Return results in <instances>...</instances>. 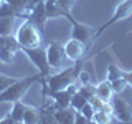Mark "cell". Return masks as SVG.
Wrapping results in <instances>:
<instances>
[{
    "label": "cell",
    "mask_w": 132,
    "mask_h": 124,
    "mask_svg": "<svg viewBox=\"0 0 132 124\" xmlns=\"http://www.w3.org/2000/svg\"><path fill=\"white\" fill-rule=\"evenodd\" d=\"M46 56L51 69H61L66 65V60H68L64 45H61L60 41H50L46 47Z\"/></svg>",
    "instance_id": "obj_5"
},
{
    "label": "cell",
    "mask_w": 132,
    "mask_h": 124,
    "mask_svg": "<svg viewBox=\"0 0 132 124\" xmlns=\"http://www.w3.org/2000/svg\"><path fill=\"white\" fill-rule=\"evenodd\" d=\"M79 91L89 99L91 96H94V94H96V86H94L93 83H88V84H79Z\"/></svg>",
    "instance_id": "obj_27"
},
{
    "label": "cell",
    "mask_w": 132,
    "mask_h": 124,
    "mask_svg": "<svg viewBox=\"0 0 132 124\" xmlns=\"http://www.w3.org/2000/svg\"><path fill=\"white\" fill-rule=\"evenodd\" d=\"M64 51H66L68 60L78 61V60H82L84 53L88 51V45L79 41V40H76V38H71L64 43Z\"/></svg>",
    "instance_id": "obj_8"
},
{
    "label": "cell",
    "mask_w": 132,
    "mask_h": 124,
    "mask_svg": "<svg viewBox=\"0 0 132 124\" xmlns=\"http://www.w3.org/2000/svg\"><path fill=\"white\" fill-rule=\"evenodd\" d=\"M121 76H124V69H121L117 65L111 63L107 66V80L109 81H114V80H117V78H121Z\"/></svg>",
    "instance_id": "obj_23"
},
{
    "label": "cell",
    "mask_w": 132,
    "mask_h": 124,
    "mask_svg": "<svg viewBox=\"0 0 132 124\" xmlns=\"http://www.w3.org/2000/svg\"><path fill=\"white\" fill-rule=\"evenodd\" d=\"M50 96L55 99L56 109H58V107H68V106H71L73 94L68 93V89H60V91H55V93H50Z\"/></svg>",
    "instance_id": "obj_13"
},
{
    "label": "cell",
    "mask_w": 132,
    "mask_h": 124,
    "mask_svg": "<svg viewBox=\"0 0 132 124\" xmlns=\"http://www.w3.org/2000/svg\"><path fill=\"white\" fill-rule=\"evenodd\" d=\"M71 25H73V30H71V38H76V40H79V41H82V43H86V45L93 43V41L96 40V38H94L96 32H94L93 28L89 27V25L79 23V22H76V20H73Z\"/></svg>",
    "instance_id": "obj_7"
},
{
    "label": "cell",
    "mask_w": 132,
    "mask_h": 124,
    "mask_svg": "<svg viewBox=\"0 0 132 124\" xmlns=\"http://www.w3.org/2000/svg\"><path fill=\"white\" fill-rule=\"evenodd\" d=\"M8 48V50H20V45L16 41V36L13 35H0V50Z\"/></svg>",
    "instance_id": "obj_18"
},
{
    "label": "cell",
    "mask_w": 132,
    "mask_h": 124,
    "mask_svg": "<svg viewBox=\"0 0 132 124\" xmlns=\"http://www.w3.org/2000/svg\"><path fill=\"white\" fill-rule=\"evenodd\" d=\"M43 80H45V76L40 71L38 74H31V76H27L23 80H16L13 84H10L5 91L0 93V103H12L13 104L15 101H20L35 83H38V81L41 83Z\"/></svg>",
    "instance_id": "obj_2"
},
{
    "label": "cell",
    "mask_w": 132,
    "mask_h": 124,
    "mask_svg": "<svg viewBox=\"0 0 132 124\" xmlns=\"http://www.w3.org/2000/svg\"><path fill=\"white\" fill-rule=\"evenodd\" d=\"M16 41H18L20 48H27V47H40L41 45V36L40 30L31 20H25V22L18 27V30L15 33Z\"/></svg>",
    "instance_id": "obj_3"
},
{
    "label": "cell",
    "mask_w": 132,
    "mask_h": 124,
    "mask_svg": "<svg viewBox=\"0 0 132 124\" xmlns=\"http://www.w3.org/2000/svg\"><path fill=\"white\" fill-rule=\"evenodd\" d=\"M112 83V89H114V93H122L124 89L127 88V84H129V83H127V80L124 76H121V78H117V80H114V81H111Z\"/></svg>",
    "instance_id": "obj_25"
},
{
    "label": "cell",
    "mask_w": 132,
    "mask_h": 124,
    "mask_svg": "<svg viewBox=\"0 0 132 124\" xmlns=\"http://www.w3.org/2000/svg\"><path fill=\"white\" fill-rule=\"evenodd\" d=\"M0 17H16V18H22L20 13L8 2H3L2 5H0Z\"/></svg>",
    "instance_id": "obj_22"
},
{
    "label": "cell",
    "mask_w": 132,
    "mask_h": 124,
    "mask_svg": "<svg viewBox=\"0 0 132 124\" xmlns=\"http://www.w3.org/2000/svg\"><path fill=\"white\" fill-rule=\"evenodd\" d=\"M25 53V56L31 61L33 65L38 68V71L43 74L45 78L51 74V66L48 63V56H46V48L40 47H27V48H20Z\"/></svg>",
    "instance_id": "obj_4"
},
{
    "label": "cell",
    "mask_w": 132,
    "mask_h": 124,
    "mask_svg": "<svg viewBox=\"0 0 132 124\" xmlns=\"http://www.w3.org/2000/svg\"><path fill=\"white\" fill-rule=\"evenodd\" d=\"M16 17H0V35H12Z\"/></svg>",
    "instance_id": "obj_19"
},
{
    "label": "cell",
    "mask_w": 132,
    "mask_h": 124,
    "mask_svg": "<svg viewBox=\"0 0 132 124\" xmlns=\"http://www.w3.org/2000/svg\"><path fill=\"white\" fill-rule=\"evenodd\" d=\"M88 101H89V99L86 98L84 94L81 93V91H78V93H76V94H73V98H71V106H73L76 111H81V107L84 106Z\"/></svg>",
    "instance_id": "obj_20"
},
{
    "label": "cell",
    "mask_w": 132,
    "mask_h": 124,
    "mask_svg": "<svg viewBox=\"0 0 132 124\" xmlns=\"http://www.w3.org/2000/svg\"><path fill=\"white\" fill-rule=\"evenodd\" d=\"M56 2L60 3V5L63 7L66 12H71V8H73V3H74V0H56Z\"/></svg>",
    "instance_id": "obj_31"
},
{
    "label": "cell",
    "mask_w": 132,
    "mask_h": 124,
    "mask_svg": "<svg viewBox=\"0 0 132 124\" xmlns=\"http://www.w3.org/2000/svg\"><path fill=\"white\" fill-rule=\"evenodd\" d=\"M93 122H97V124L111 122V114L106 113V111H96L94 116H93Z\"/></svg>",
    "instance_id": "obj_24"
},
{
    "label": "cell",
    "mask_w": 132,
    "mask_h": 124,
    "mask_svg": "<svg viewBox=\"0 0 132 124\" xmlns=\"http://www.w3.org/2000/svg\"><path fill=\"white\" fill-rule=\"evenodd\" d=\"M16 81V78L13 76H7V74H2L0 73V93L2 91H5L10 84H13V83Z\"/></svg>",
    "instance_id": "obj_26"
},
{
    "label": "cell",
    "mask_w": 132,
    "mask_h": 124,
    "mask_svg": "<svg viewBox=\"0 0 132 124\" xmlns=\"http://www.w3.org/2000/svg\"><path fill=\"white\" fill-rule=\"evenodd\" d=\"M81 66H82V60H78V61H74V66H68L66 69H61L60 73L46 76L41 81L43 83V96L46 93L50 94V93H55V91H60V89H66V86L69 83L78 80Z\"/></svg>",
    "instance_id": "obj_1"
},
{
    "label": "cell",
    "mask_w": 132,
    "mask_h": 124,
    "mask_svg": "<svg viewBox=\"0 0 132 124\" xmlns=\"http://www.w3.org/2000/svg\"><path fill=\"white\" fill-rule=\"evenodd\" d=\"M3 2H5V0H0V5H2V3H3Z\"/></svg>",
    "instance_id": "obj_34"
},
{
    "label": "cell",
    "mask_w": 132,
    "mask_h": 124,
    "mask_svg": "<svg viewBox=\"0 0 132 124\" xmlns=\"http://www.w3.org/2000/svg\"><path fill=\"white\" fill-rule=\"evenodd\" d=\"M15 58H16V51H15V50H8V48L0 50V61H2V63L12 65L15 61Z\"/></svg>",
    "instance_id": "obj_21"
},
{
    "label": "cell",
    "mask_w": 132,
    "mask_h": 124,
    "mask_svg": "<svg viewBox=\"0 0 132 124\" xmlns=\"http://www.w3.org/2000/svg\"><path fill=\"white\" fill-rule=\"evenodd\" d=\"M132 15V0H124L122 3H119L117 7H116L114 10V15L109 18V22H106L104 25H102L101 28L96 32V35H94V38H97L99 35H101L104 30H107L109 27H112V25H116L117 22H121V20H126L129 18V17Z\"/></svg>",
    "instance_id": "obj_6"
},
{
    "label": "cell",
    "mask_w": 132,
    "mask_h": 124,
    "mask_svg": "<svg viewBox=\"0 0 132 124\" xmlns=\"http://www.w3.org/2000/svg\"><path fill=\"white\" fill-rule=\"evenodd\" d=\"M5 2L10 3V5L20 13V17H22L23 20H27V18H28V15H30L28 12H30L31 8H33V5H31L30 0H5Z\"/></svg>",
    "instance_id": "obj_14"
},
{
    "label": "cell",
    "mask_w": 132,
    "mask_h": 124,
    "mask_svg": "<svg viewBox=\"0 0 132 124\" xmlns=\"http://www.w3.org/2000/svg\"><path fill=\"white\" fill-rule=\"evenodd\" d=\"M89 122H91L89 119L86 118L81 111H78V113H76V119H74V124H89Z\"/></svg>",
    "instance_id": "obj_29"
},
{
    "label": "cell",
    "mask_w": 132,
    "mask_h": 124,
    "mask_svg": "<svg viewBox=\"0 0 132 124\" xmlns=\"http://www.w3.org/2000/svg\"><path fill=\"white\" fill-rule=\"evenodd\" d=\"M31 2V5H36V3H40V2H45V0H30Z\"/></svg>",
    "instance_id": "obj_33"
},
{
    "label": "cell",
    "mask_w": 132,
    "mask_h": 124,
    "mask_svg": "<svg viewBox=\"0 0 132 124\" xmlns=\"http://www.w3.org/2000/svg\"><path fill=\"white\" fill-rule=\"evenodd\" d=\"M78 80H79L81 84H88V83H93V81H91L89 73H86V71H79V76H78Z\"/></svg>",
    "instance_id": "obj_30"
},
{
    "label": "cell",
    "mask_w": 132,
    "mask_h": 124,
    "mask_svg": "<svg viewBox=\"0 0 132 124\" xmlns=\"http://www.w3.org/2000/svg\"><path fill=\"white\" fill-rule=\"evenodd\" d=\"M28 20H31V22L38 27V30L41 33L45 32V27H46V22H48L45 2H40V3H36V5H33V8L30 10V15H28Z\"/></svg>",
    "instance_id": "obj_9"
},
{
    "label": "cell",
    "mask_w": 132,
    "mask_h": 124,
    "mask_svg": "<svg viewBox=\"0 0 132 124\" xmlns=\"http://www.w3.org/2000/svg\"><path fill=\"white\" fill-rule=\"evenodd\" d=\"M96 94L101 99H104V101H111V98H112V94H114L112 83L109 80H104V81L99 83V84H96Z\"/></svg>",
    "instance_id": "obj_15"
},
{
    "label": "cell",
    "mask_w": 132,
    "mask_h": 124,
    "mask_svg": "<svg viewBox=\"0 0 132 124\" xmlns=\"http://www.w3.org/2000/svg\"><path fill=\"white\" fill-rule=\"evenodd\" d=\"M45 7H46V15H48V20L51 18H68L69 22H73L74 17L71 15V12H66L56 0H45Z\"/></svg>",
    "instance_id": "obj_11"
},
{
    "label": "cell",
    "mask_w": 132,
    "mask_h": 124,
    "mask_svg": "<svg viewBox=\"0 0 132 124\" xmlns=\"http://www.w3.org/2000/svg\"><path fill=\"white\" fill-rule=\"evenodd\" d=\"M124 78L127 80L129 84H132V71H124Z\"/></svg>",
    "instance_id": "obj_32"
},
{
    "label": "cell",
    "mask_w": 132,
    "mask_h": 124,
    "mask_svg": "<svg viewBox=\"0 0 132 124\" xmlns=\"http://www.w3.org/2000/svg\"><path fill=\"white\" fill-rule=\"evenodd\" d=\"M81 113L84 114V116H86V118L89 119L91 122H93V116H94V113H96V109H94V107H93V104H91V103L88 101V103H86L84 106L81 107Z\"/></svg>",
    "instance_id": "obj_28"
},
{
    "label": "cell",
    "mask_w": 132,
    "mask_h": 124,
    "mask_svg": "<svg viewBox=\"0 0 132 124\" xmlns=\"http://www.w3.org/2000/svg\"><path fill=\"white\" fill-rule=\"evenodd\" d=\"M76 113H78V111L74 109L73 106L58 107V109L55 111V119H56V122H60V124H74Z\"/></svg>",
    "instance_id": "obj_12"
},
{
    "label": "cell",
    "mask_w": 132,
    "mask_h": 124,
    "mask_svg": "<svg viewBox=\"0 0 132 124\" xmlns=\"http://www.w3.org/2000/svg\"><path fill=\"white\" fill-rule=\"evenodd\" d=\"M25 109H27V104L20 101H15L13 103V107L10 111V118L13 122H23V114H25Z\"/></svg>",
    "instance_id": "obj_16"
},
{
    "label": "cell",
    "mask_w": 132,
    "mask_h": 124,
    "mask_svg": "<svg viewBox=\"0 0 132 124\" xmlns=\"http://www.w3.org/2000/svg\"><path fill=\"white\" fill-rule=\"evenodd\" d=\"M112 114L122 122H132V107L122 98L112 99Z\"/></svg>",
    "instance_id": "obj_10"
},
{
    "label": "cell",
    "mask_w": 132,
    "mask_h": 124,
    "mask_svg": "<svg viewBox=\"0 0 132 124\" xmlns=\"http://www.w3.org/2000/svg\"><path fill=\"white\" fill-rule=\"evenodd\" d=\"M40 118H41V109L27 106L25 114H23V122H27V124H36V122H40Z\"/></svg>",
    "instance_id": "obj_17"
}]
</instances>
